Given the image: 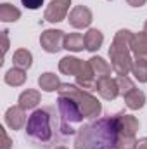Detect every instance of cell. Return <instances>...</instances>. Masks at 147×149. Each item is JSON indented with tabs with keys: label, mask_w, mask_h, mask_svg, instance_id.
Wrapping results in <instances>:
<instances>
[{
	"label": "cell",
	"mask_w": 147,
	"mask_h": 149,
	"mask_svg": "<svg viewBox=\"0 0 147 149\" xmlns=\"http://www.w3.org/2000/svg\"><path fill=\"white\" fill-rule=\"evenodd\" d=\"M114 116H116V127H118L119 135H130V137L137 135V130L140 128V123L133 114H126V113L121 111L116 113Z\"/></svg>",
	"instance_id": "9"
},
{
	"label": "cell",
	"mask_w": 147,
	"mask_h": 149,
	"mask_svg": "<svg viewBox=\"0 0 147 149\" xmlns=\"http://www.w3.org/2000/svg\"><path fill=\"white\" fill-rule=\"evenodd\" d=\"M85 66H87V61L78 59L74 56H66L59 61V71L62 74H68V76H74V78L83 73Z\"/></svg>",
	"instance_id": "11"
},
{
	"label": "cell",
	"mask_w": 147,
	"mask_h": 149,
	"mask_svg": "<svg viewBox=\"0 0 147 149\" xmlns=\"http://www.w3.org/2000/svg\"><path fill=\"white\" fill-rule=\"evenodd\" d=\"M125 104H126V108L128 109H132V111H139V109H142L144 106H146V94L140 90V88H133L132 92H128L125 97Z\"/></svg>",
	"instance_id": "16"
},
{
	"label": "cell",
	"mask_w": 147,
	"mask_h": 149,
	"mask_svg": "<svg viewBox=\"0 0 147 149\" xmlns=\"http://www.w3.org/2000/svg\"><path fill=\"white\" fill-rule=\"evenodd\" d=\"M68 21H69V24L74 30H83V28H88L92 24L94 14H92V10L87 5H76V7H73L69 10Z\"/></svg>",
	"instance_id": "8"
},
{
	"label": "cell",
	"mask_w": 147,
	"mask_h": 149,
	"mask_svg": "<svg viewBox=\"0 0 147 149\" xmlns=\"http://www.w3.org/2000/svg\"><path fill=\"white\" fill-rule=\"evenodd\" d=\"M3 81H5L7 85H10V87H21V85L26 83V71L21 70V68L12 66L9 71H5Z\"/></svg>",
	"instance_id": "21"
},
{
	"label": "cell",
	"mask_w": 147,
	"mask_h": 149,
	"mask_svg": "<svg viewBox=\"0 0 147 149\" xmlns=\"http://www.w3.org/2000/svg\"><path fill=\"white\" fill-rule=\"evenodd\" d=\"M55 149H68L66 146H59V148H55Z\"/></svg>",
	"instance_id": "33"
},
{
	"label": "cell",
	"mask_w": 147,
	"mask_h": 149,
	"mask_svg": "<svg viewBox=\"0 0 147 149\" xmlns=\"http://www.w3.org/2000/svg\"><path fill=\"white\" fill-rule=\"evenodd\" d=\"M21 3L30 10H37L43 5V0H21Z\"/></svg>",
	"instance_id": "27"
},
{
	"label": "cell",
	"mask_w": 147,
	"mask_h": 149,
	"mask_svg": "<svg viewBox=\"0 0 147 149\" xmlns=\"http://www.w3.org/2000/svg\"><path fill=\"white\" fill-rule=\"evenodd\" d=\"M132 74L139 83H147V61L146 59H133Z\"/></svg>",
	"instance_id": "24"
},
{
	"label": "cell",
	"mask_w": 147,
	"mask_h": 149,
	"mask_svg": "<svg viewBox=\"0 0 147 149\" xmlns=\"http://www.w3.org/2000/svg\"><path fill=\"white\" fill-rule=\"evenodd\" d=\"M116 83H118V90H119L121 97H125L128 92H132L135 88V83H133V80L128 74H118L116 76Z\"/></svg>",
	"instance_id": "25"
},
{
	"label": "cell",
	"mask_w": 147,
	"mask_h": 149,
	"mask_svg": "<svg viewBox=\"0 0 147 149\" xmlns=\"http://www.w3.org/2000/svg\"><path fill=\"white\" fill-rule=\"evenodd\" d=\"M2 38H3V47H2V50H3V54L9 50V31L7 30H3L2 31Z\"/></svg>",
	"instance_id": "29"
},
{
	"label": "cell",
	"mask_w": 147,
	"mask_h": 149,
	"mask_svg": "<svg viewBox=\"0 0 147 149\" xmlns=\"http://www.w3.org/2000/svg\"><path fill=\"white\" fill-rule=\"evenodd\" d=\"M88 64H90V68H92V71H94L97 80L99 78H104V76H109L111 71H112V66H111L104 57H101V56H92L88 59Z\"/></svg>",
	"instance_id": "15"
},
{
	"label": "cell",
	"mask_w": 147,
	"mask_h": 149,
	"mask_svg": "<svg viewBox=\"0 0 147 149\" xmlns=\"http://www.w3.org/2000/svg\"><path fill=\"white\" fill-rule=\"evenodd\" d=\"M132 54H133V59H146L147 61V33L146 31L133 33Z\"/></svg>",
	"instance_id": "14"
},
{
	"label": "cell",
	"mask_w": 147,
	"mask_h": 149,
	"mask_svg": "<svg viewBox=\"0 0 147 149\" xmlns=\"http://www.w3.org/2000/svg\"><path fill=\"white\" fill-rule=\"evenodd\" d=\"M64 40L66 33L62 30H45L40 35V45L47 54H57L61 49H64Z\"/></svg>",
	"instance_id": "5"
},
{
	"label": "cell",
	"mask_w": 147,
	"mask_h": 149,
	"mask_svg": "<svg viewBox=\"0 0 147 149\" xmlns=\"http://www.w3.org/2000/svg\"><path fill=\"white\" fill-rule=\"evenodd\" d=\"M137 146V139L130 137V135H119L118 134V141H116V149H135Z\"/></svg>",
	"instance_id": "26"
},
{
	"label": "cell",
	"mask_w": 147,
	"mask_h": 149,
	"mask_svg": "<svg viewBox=\"0 0 147 149\" xmlns=\"http://www.w3.org/2000/svg\"><path fill=\"white\" fill-rule=\"evenodd\" d=\"M104 43V35L97 28H90L85 33V50L88 52H97Z\"/></svg>",
	"instance_id": "17"
},
{
	"label": "cell",
	"mask_w": 147,
	"mask_h": 149,
	"mask_svg": "<svg viewBox=\"0 0 147 149\" xmlns=\"http://www.w3.org/2000/svg\"><path fill=\"white\" fill-rule=\"evenodd\" d=\"M57 108H59V111L62 114V118L68 121V123H81L83 120H85V116H83V113L81 109L78 108V104L74 102L71 97H66V95H59L57 97Z\"/></svg>",
	"instance_id": "6"
},
{
	"label": "cell",
	"mask_w": 147,
	"mask_h": 149,
	"mask_svg": "<svg viewBox=\"0 0 147 149\" xmlns=\"http://www.w3.org/2000/svg\"><path fill=\"white\" fill-rule=\"evenodd\" d=\"M64 49L69 52H81L85 49V37L81 33H68L64 40Z\"/></svg>",
	"instance_id": "23"
},
{
	"label": "cell",
	"mask_w": 147,
	"mask_h": 149,
	"mask_svg": "<svg viewBox=\"0 0 147 149\" xmlns=\"http://www.w3.org/2000/svg\"><path fill=\"white\" fill-rule=\"evenodd\" d=\"M128 2V5H132V7H142V5H146L147 0H126Z\"/></svg>",
	"instance_id": "30"
},
{
	"label": "cell",
	"mask_w": 147,
	"mask_h": 149,
	"mask_svg": "<svg viewBox=\"0 0 147 149\" xmlns=\"http://www.w3.org/2000/svg\"><path fill=\"white\" fill-rule=\"evenodd\" d=\"M0 130H2V137H3V142H2V148H0V149H10V148H12V141H10V137L7 135V132H5V128H3V127H2Z\"/></svg>",
	"instance_id": "28"
},
{
	"label": "cell",
	"mask_w": 147,
	"mask_h": 149,
	"mask_svg": "<svg viewBox=\"0 0 147 149\" xmlns=\"http://www.w3.org/2000/svg\"><path fill=\"white\" fill-rule=\"evenodd\" d=\"M59 95H66L71 97L74 102L78 104V108L81 109L83 116L88 120H97L102 113V104L99 102L97 97H94L88 90L80 88L76 83H62L57 90Z\"/></svg>",
	"instance_id": "4"
},
{
	"label": "cell",
	"mask_w": 147,
	"mask_h": 149,
	"mask_svg": "<svg viewBox=\"0 0 147 149\" xmlns=\"http://www.w3.org/2000/svg\"><path fill=\"white\" fill-rule=\"evenodd\" d=\"M69 5H71V0H52L43 12V19L54 24L64 21L69 14Z\"/></svg>",
	"instance_id": "7"
},
{
	"label": "cell",
	"mask_w": 147,
	"mask_h": 149,
	"mask_svg": "<svg viewBox=\"0 0 147 149\" xmlns=\"http://www.w3.org/2000/svg\"><path fill=\"white\" fill-rule=\"evenodd\" d=\"M95 90H97L99 95H101L102 99H106V101H114V99L119 95L116 78H111V76L99 78V80H97V85H95Z\"/></svg>",
	"instance_id": "12"
},
{
	"label": "cell",
	"mask_w": 147,
	"mask_h": 149,
	"mask_svg": "<svg viewBox=\"0 0 147 149\" xmlns=\"http://www.w3.org/2000/svg\"><path fill=\"white\" fill-rule=\"evenodd\" d=\"M40 101H42V95H40V92L35 90V88H26V90L21 92L19 97H17V104H19L23 109H26V111L37 109V106L40 104Z\"/></svg>",
	"instance_id": "13"
},
{
	"label": "cell",
	"mask_w": 147,
	"mask_h": 149,
	"mask_svg": "<svg viewBox=\"0 0 147 149\" xmlns=\"http://www.w3.org/2000/svg\"><path fill=\"white\" fill-rule=\"evenodd\" d=\"M132 38L133 31L130 30H118L111 42L109 47V59L112 71L116 74H128L132 73L133 64V54H132Z\"/></svg>",
	"instance_id": "3"
},
{
	"label": "cell",
	"mask_w": 147,
	"mask_h": 149,
	"mask_svg": "<svg viewBox=\"0 0 147 149\" xmlns=\"http://www.w3.org/2000/svg\"><path fill=\"white\" fill-rule=\"evenodd\" d=\"M12 64L16 68H21V70H30L31 64H33V54L28 50V49H17L12 56Z\"/></svg>",
	"instance_id": "20"
},
{
	"label": "cell",
	"mask_w": 147,
	"mask_h": 149,
	"mask_svg": "<svg viewBox=\"0 0 147 149\" xmlns=\"http://www.w3.org/2000/svg\"><path fill=\"white\" fill-rule=\"evenodd\" d=\"M5 125L10 130H21L23 127H26L28 123V116H26V109H23L19 104L17 106H10L5 111Z\"/></svg>",
	"instance_id": "10"
},
{
	"label": "cell",
	"mask_w": 147,
	"mask_h": 149,
	"mask_svg": "<svg viewBox=\"0 0 147 149\" xmlns=\"http://www.w3.org/2000/svg\"><path fill=\"white\" fill-rule=\"evenodd\" d=\"M76 130L71 123H68L59 108L43 106L38 108L28 116V123L24 127L26 139L38 149H55L62 146L71 135H76Z\"/></svg>",
	"instance_id": "1"
},
{
	"label": "cell",
	"mask_w": 147,
	"mask_h": 149,
	"mask_svg": "<svg viewBox=\"0 0 147 149\" xmlns=\"http://www.w3.org/2000/svg\"><path fill=\"white\" fill-rule=\"evenodd\" d=\"M61 85H62V83H61L59 76L55 73L47 71V73H42L38 76V87H40L43 92H57Z\"/></svg>",
	"instance_id": "18"
},
{
	"label": "cell",
	"mask_w": 147,
	"mask_h": 149,
	"mask_svg": "<svg viewBox=\"0 0 147 149\" xmlns=\"http://www.w3.org/2000/svg\"><path fill=\"white\" fill-rule=\"evenodd\" d=\"M144 31H146V33H147V21H146V23H144Z\"/></svg>",
	"instance_id": "32"
},
{
	"label": "cell",
	"mask_w": 147,
	"mask_h": 149,
	"mask_svg": "<svg viewBox=\"0 0 147 149\" xmlns=\"http://www.w3.org/2000/svg\"><path fill=\"white\" fill-rule=\"evenodd\" d=\"M21 17V10L17 7H14L9 2L0 3V21L2 23H16Z\"/></svg>",
	"instance_id": "22"
},
{
	"label": "cell",
	"mask_w": 147,
	"mask_h": 149,
	"mask_svg": "<svg viewBox=\"0 0 147 149\" xmlns=\"http://www.w3.org/2000/svg\"><path fill=\"white\" fill-rule=\"evenodd\" d=\"M76 85H78L80 88H83V90H95L97 78H95V74H94V71H92L88 61H87V66H85L83 73L76 76Z\"/></svg>",
	"instance_id": "19"
},
{
	"label": "cell",
	"mask_w": 147,
	"mask_h": 149,
	"mask_svg": "<svg viewBox=\"0 0 147 149\" xmlns=\"http://www.w3.org/2000/svg\"><path fill=\"white\" fill-rule=\"evenodd\" d=\"M135 149H147V137L139 139V141H137V146H135Z\"/></svg>",
	"instance_id": "31"
},
{
	"label": "cell",
	"mask_w": 147,
	"mask_h": 149,
	"mask_svg": "<svg viewBox=\"0 0 147 149\" xmlns=\"http://www.w3.org/2000/svg\"><path fill=\"white\" fill-rule=\"evenodd\" d=\"M116 116L109 114L78 128L74 135V149H116Z\"/></svg>",
	"instance_id": "2"
}]
</instances>
